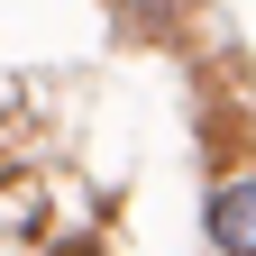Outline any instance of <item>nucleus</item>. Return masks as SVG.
Returning a JSON list of instances; mask_svg holds the SVG:
<instances>
[{
	"instance_id": "obj_1",
	"label": "nucleus",
	"mask_w": 256,
	"mask_h": 256,
	"mask_svg": "<svg viewBox=\"0 0 256 256\" xmlns=\"http://www.w3.org/2000/svg\"><path fill=\"white\" fill-rule=\"evenodd\" d=\"M210 238H220V256H256V183L210 192Z\"/></svg>"
},
{
	"instance_id": "obj_2",
	"label": "nucleus",
	"mask_w": 256,
	"mask_h": 256,
	"mask_svg": "<svg viewBox=\"0 0 256 256\" xmlns=\"http://www.w3.org/2000/svg\"><path fill=\"white\" fill-rule=\"evenodd\" d=\"M128 10H138L146 28H174V18H183V0H128Z\"/></svg>"
}]
</instances>
